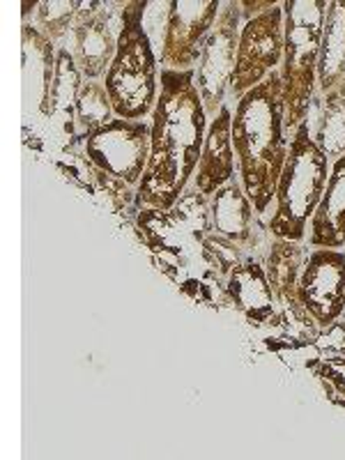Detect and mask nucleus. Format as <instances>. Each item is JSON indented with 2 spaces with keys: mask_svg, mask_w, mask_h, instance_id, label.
Masks as SVG:
<instances>
[{
  "mask_svg": "<svg viewBox=\"0 0 345 460\" xmlns=\"http://www.w3.org/2000/svg\"><path fill=\"white\" fill-rule=\"evenodd\" d=\"M208 120L196 88V69H162L150 122V162L137 187L138 208L171 209L178 203L199 168Z\"/></svg>",
  "mask_w": 345,
  "mask_h": 460,
  "instance_id": "f257e3e1",
  "label": "nucleus"
},
{
  "mask_svg": "<svg viewBox=\"0 0 345 460\" xmlns=\"http://www.w3.org/2000/svg\"><path fill=\"white\" fill-rule=\"evenodd\" d=\"M134 228L159 272L166 274L184 297L208 309H233L226 277L205 249V237L215 230L209 199L194 184L184 189L171 209H138Z\"/></svg>",
  "mask_w": 345,
  "mask_h": 460,
  "instance_id": "f03ea898",
  "label": "nucleus"
},
{
  "mask_svg": "<svg viewBox=\"0 0 345 460\" xmlns=\"http://www.w3.org/2000/svg\"><path fill=\"white\" fill-rule=\"evenodd\" d=\"M281 69L240 97L233 113V147L237 172L256 215H267L277 196V184L288 159Z\"/></svg>",
  "mask_w": 345,
  "mask_h": 460,
  "instance_id": "7ed1b4c3",
  "label": "nucleus"
},
{
  "mask_svg": "<svg viewBox=\"0 0 345 460\" xmlns=\"http://www.w3.org/2000/svg\"><path fill=\"white\" fill-rule=\"evenodd\" d=\"M146 0L122 5L118 49L104 76L115 118L125 120H143L159 97V58L146 31Z\"/></svg>",
  "mask_w": 345,
  "mask_h": 460,
  "instance_id": "20e7f679",
  "label": "nucleus"
},
{
  "mask_svg": "<svg viewBox=\"0 0 345 460\" xmlns=\"http://www.w3.org/2000/svg\"><path fill=\"white\" fill-rule=\"evenodd\" d=\"M330 168L327 155L311 138L306 118L290 137L286 166L274 196V212L267 221L270 235L290 242H304L309 237V224L323 200Z\"/></svg>",
  "mask_w": 345,
  "mask_h": 460,
  "instance_id": "39448f33",
  "label": "nucleus"
},
{
  "mask_svg": "<svg viewBox=\"0 0 345 460\" xmlns=\"http://www.w3.org/2000/svg\"><path fill=\"white\" fill-rule=\"evenodd\" d=\"M283 22H286V49H283L281 81L283 104H286V134L309 118L311 102L318 88V60L323 42L327 0H286Z\"/></svg>",
  "mask_w": 345,
  "mask_h": 460,
  "instance_id": "423d86ee",
  "label": "nucleus"
},
{
  "mask_svg": "<svg viewBox=\"0 0 345 460\" xmlns=\"http://www.w3.org/2000/svg\"><path fill=\"white\" fill-rule=\"evenodd\" d=\"M240 32V3H235V0L221 3L215 28L209 31L203 51H200V60L196 65V88H199L209 120L217 118V113L226 106V94L233 84V72H235L237 63Z\"/></svg>",
  "mask_w": 345,
  "mask_h": 460,
  "instance_id": "0eeeda50",
  "label": "nucleus"
},
{
  "mask_svg": "<svg viewBox=\"0 0 345 460\" xmlns=\"http://www.w3.org/2000/svg\"><path fill=\"white\" fill-rule=\"evenodd\" d=\"M150 122L113 118L85 138L84 157L88 166L102 168L131 187H138L150 162Z\"/></svg>",
  "mask_w": 345,
  "mask_h": 460,
  "instance_id": "6e6552de",
  "label": "nucleus"
},
{
  "mask_svg": "<svg viewBox=\"0 0 345 460\" xmlns=\"http://www.w3.org/2000/svg\"><path fill=\"white\" fill-rule=\"evenodd\" d=\"M283 49H286V22H283V5L277 3L272 10L242 23L230 93L240 100L242 94L262 84L274 69L281 67Z\"/></svg>",
  "mask_w": 345,
  "mask_h": 460,
  "instance_id": "1a4fd4ad",
  "label": "nucleus"
},
{
  "mask_svg": "<svg viewBox=\"0 0 345 460\" xmlns=\"http://www.w3.org/2000/svg\"><path fill=\"white\" fill-rule=\"evenodd\" d=\"M221 12L219 0H172L168 3L159 63L164 69H196L209 31Z\"/></svg>",
  "mask_w": 345,
  "mask_h": 460,
  "instance_id": "9d476101",
  "label": "nucleus"
},
{
  "mask_svg": "<svg viewBox=\"0 0 345 460\" xmlns=\"http://www.w3.org/2000/svg\"><path fill=\"white\" fill-rule=\"evenodd\" d=\"M297 299L318 327H327L345 311V252L314 249L304 261Z\"/></svg>",
  "mask_w": 345,
  "mask_h": 460,
  "instance_id": "9b49d317",
  "label": "nucleus"
},
{
  "mask_svg": "<svg viewBox=\"0 0 345 460\" xmlns=\"http://www.w3.org/2000/svg\"><path fill=\"white\" fill-rule=\"evenodd\" d=\"M106 3H81L74 22L72 56L79 65L84 79L97 81L106 76L118 49V35H113L106 19Z\"/></svg>",
  "mask_w": 345,
  "mask_h": 460,
  "instance_id": "f8f14e48",
  "label": "nucleus"
},
{
  "mask_svg": "<svg viewBox=\"0 0 345 460\" xmlns=\"http://www.w3.org/2000/svg\"><path fill=\"white\" fill-rule=\"evenodd\" d=\"M230 304L237 314L256 330H270L279 315V304L274 299L272 286L267 281L265 265L256 258H244L226 279Z\"/></svg>",
  "mask_w": 345,
  "mask_h": 460,
  "instance_id": "ddd939ff",
  "label": "nucleus"
},
{
  "mask_svg": "<svg viewBox=\"0 0 345 460\" xmlns=\"http://www.w3.org/2000/svg\"><path fill=\"white\" fill-rule=\"evenodd\" d=\"M235 147H233V111L226 104L209 120L203 152L194 175V187L203 196L217 194L221 187L235 180Z\"/></svg>",
  "mask_w": 345,
  "mask_h": 460,
  "instance_id": "4468645a",
  "label": "nucleus"
},
{
  "mask_svg": "<svg viewBox=\"0 0 345 460\" xmlns=\"http://www.w3.org/2000/svg\"><path fill=\"white\" fill-rule=\"evenodd\" d=\"M209 212H212V226L215 233L224 235L226 240L235 242L242 252L249 253L261 242V226L253 203L246 196L240 182V175L221 187L217 194L209 196Z\"/></svg>",
  "mask_w": 345,
  "mask_h": 460,
  "instance_id": "2eb2a0df",
  "label": "nucleus"
},
{
  "mask_svg": "<svg viewBox=\"0 0 345 460\" xmlns=\"http://www.w3.org/2000/svg\"><path fill=\"white\" fill-rule=\"evenodd\" d=\"M309 244L315 249L345 246V155L332 162L323 200L309 224Z\"/></svg>",
  "mask_w": 345,
  "mask_h": 460,
  "instance_id": "dca6fc26",
  "label": "nucleus"
},
{
  "mask_svg": "<svg viewBox=\"0 0 345 460\" xmlns=\"http://www.w3.org/2000/svg\"><path fill=\"white\" fill-rule=\"evenodd\" d=\"M345 79V0H330L318 60V90L330 93Z\"/></svg>",
  "mask_w": 345,
  "mask_h": 460,
  "instance_id": "f3484780",
  "label": "nucleus"
},
{
  "mask_svg": "<svg viewBox=\"0 0 345 460\" xmlns=\"http://www.w3.org/2000/svg\"><path fill=\"white\" fill-rule=\"evenodd\" d=\"M304 267V246L302 242L277 240L274 237L270 252L265 258L267 281L272 286L274 299L279 309L297 304V283Z\"/></svg>",
  "mask_w": 345,
  "mask_h": 460,
  "instance_id": "a211bd4d",
  "label": "nucleus"
},
{
  "mask_svg": "<svg viewBox=\"0 0 345 460\" xmlns=\"http://www.w3.org/2000/svg\"><path fill=\"white\" fill-rule=\"evenodd\" d=\"M311 138L330 162H336L345 155V79L323 94L318 122Z\"/></svg>",
  "mask_w": 345,
  "mask_h": 460,
  "instance_id": "6ab92c4d",
  "label": "nucleus"
},
{
  "mask_svg": "<svg viewBox=\"0 0 345 460\" xmlns=\"http://www.w3.org/2000/svg\"><path fill=\"white\" fill-rule=\"evenodd\" d=\"M81 88H84V74L74 60L69 49H58L56 72H53L51 94H49V106L44 111L47 118L51 115H72L76 122V102H79Z\"/></svg>",
  "mask_w": 345,
  "mask_h": 460,
  "instance_id": "aec40b11",
  "label": "nucleus"
},
{
  "mask_svg": "<svg viewBox=\"0 0 345 460\" xmlns=\"http://www.w3.org/2000/svg\"><path fill=\"white\" fill-rule=\"evenodd\" d=\"M115 118L109 90L102 81H85L76 102V138L85 141L90 134L109 125Z\"/></svg>",
  "mask_w": 345,
  "mask_h": 460,
  "instance_id": "412c9836",
  "label": "nucleus"
},
{
  "mask_svg": "<svg viewBox=\"0 0 345 460\" xmlns=\"http://www.w3.org/2000/svg\"><path fill=\"white\" fill-rule=\"evenodd\" d=\"M79 7L81 3H76V0H44L35 10L37 31L49 37L51 42L63 40L69 28H74Z\"/></svg>",
  "mask_w": 345,
  "mask_h": 460,
  "instance_id": "4be33fe9",
  "label": "nucleus"
},
{
  "mask_svg": "<svg viewBox=\"0 0 345 460\" xmlns=\"http://www.w3.org/2000/svg\"><path fill=\"white\" fill-rule=\"evenodd\" d=\"M90 171H93V180L94 184H97V189H100L102 194H106L111 208H113L118 215H125V212H129L131 208L141 209L138 208L137 187H131V184H127L125 180L115 178V175L102 171V168L90 166Z\"/></svg>",
  "mask_w": 345,
  "mask_h": 460,
  "instance_id": "5701e85b",
  "label": "nucleus"
},
{
  "mask_svg": "<svg viewBox=\"0 0 345 460\" xmlns=\"http://www.w3.org/2000/svg\"><path fill=\"white\" fill-rule=\"evenodd\" d=\"M205 249H208V253L212 256V261L217 262V267H219L221 274H224L226 279H228V274L246 258V253L242 252L235 242L226 240L224 235H219L215 230L205 237Z\"/></svg>",
  "mask_w": 345,
  "mask_h": 460,
  "instance_id": "b1692460",
  "label": "nucleus"
},
{
  "mask_svg": "<svg viewBox=\"0 0 345 460\" xmlns=\"http://www.w3.org/2000/svg\"><path fill=\"white\" fill-rule=\"evenodd\" d=\"M345 348V320L339 318L334 320L327 327H320L318 336H315V350L323 359L332 355H339Z\"/></svg>",
  "mask_w": 345,
  "mask_h": 460,
  "instance_id": "393cba45",
  "label": "nucleus"
},
{
  "mask_svg": "<svg viewBox=\"0 0 345 460\" xmlns=\"http://www.w3.org/2000/svg\"><path fill=\"white\" fill-rule=\"evenodd\" d=\"M277 5L274 0H265V3H253V0H244V3H240L242 7V22H252L253 16L262 14V12L272 10V7Z\"/></svg>",
  "mask_w": 345,
  "mask_h": 460,
  "instance_id": "a878e982",
  "label": "nucleus"
},
{
  "mask_svg": "<svg viewBox=\"0 0 345 460\" xmlns=\"http://www.w3.org/2000/svg\"><path fill=\"white\" fill-rule=\"evenodd\" d=\"M40 5V3H35V5H31V3H23V7H26V10H23V19H28V14H31V7H37Z\"/></svg>",
  "mask_w": 345,
  "mask_h": 460,
  "instance_id": "bb28decb",
  "label": "nucleus"
},
{
  "mask_svg": "<svg viewBox=\"0 0 345 460\" xmlns=\"http://www.w3.org/2000/svg\"><path fill=\"white\" fill-rule=\"evenodd\" d=\"M341 318H343V320H345V311H343V315H341Z\"/></svg>",
  "mask_w": 345,
  "mask_h": 460,
  "instance_id": "cd10ccee",
  "label": "nucleus"
}]
</instances>
